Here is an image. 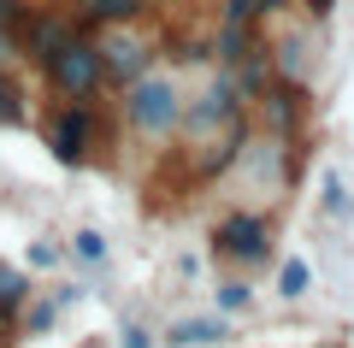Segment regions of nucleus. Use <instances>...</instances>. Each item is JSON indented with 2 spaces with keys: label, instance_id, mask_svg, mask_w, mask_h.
Returning <instances> with one entry per match:
<instances>
[{
  "label": "nucleus",
  "instance_id": "nucleus-14",
  "mask_svg": "<svg viewBox=\"0 0 354 348\" xmlns=\"http://www.w3.org/2000/svg\"><path fill=\"white\" fill-rule=\"evenodd\" d=\"M278 0H225V24H260Z\"/></svg>",
  "mask_w": 354,
  "mask_h": 348
},
{
  "label": "nucleus",
  "instance_id": "nucleus-2",
  "mask_svg": "<svg viewBox=\"0 0 354 348\" xmlns=\"http://www.w3.org/2000/svg\"><path fill=\"white\" fill-rule=\"evenodd\" d=\"M124 107H130V125H136L142 136H171V130L183 125V100H177V89L165 83V77H148V71L130 83Z\"/></svg>",
  "mask_w": 354,
  "mask_h": 348
},
{
  "label": "nucleus",
  "instance_id": "nucleus-20",
  "mask_svg": "<svg viewBox=\"0 0 354 348\" xmlns=\"http://www.w3.org/2000/svg\"><path fill=\"white\" fill-rule=\"evenodd\" d=\"M124 348H153V336L142 331V324H124Z\"/></svg>",
  "mask_w": 354,
  "mask_h": 348
},
{
  "label": "nucleus",
  "instance_id": "nucleus-12",
  "mask_svg": "<svg viewBox=\"0 0 354 348\" xmlns=\"http://www.w3.org/2000/svg\"><path fill=\"white\" fill-rule=\"evenodd\" d=\"M24 118H30V107H24V89H18V77H6V71H0V125H24Z\"/></svg>",
  "mask_w": 354,
  "mask_h": 348
},
{
  "label": "nucleus",
  "instance_id": "nucleus-11",
  "mask_svg": "<svg viewBox=\"0 0 354 348\" xmlns=\"http://www.w3.org/2000/svg\"><path fill=\"white\" fill-rule=\"evenodd\" d=\"M24 18H30L24 0H0V53H12V48H18V36H24Z\"/></svg>",
  "mask_w": 354,
  "mask_h": 348
},
{
  "label": "nucleus",
  "instance_id": "nucleus-9",
  "mask_svg": "<svg viewBox=\"0 0 354 348\" xmlns=\"http://www.w3.org/2000/svg\"><path fill=\"white\" fill-rule=\"evenodd\" d=\"M24 301H30V272H24V266H6V260H0V331L24 313Z\"/></svg>",
  "mask_w": 354,
  "mask_h": 348
},
{
  "label": "nucleus",
  "instance_id": "nucleus-18",
  "mask_svg": "<svg viewBox=\"0 0 354 348\" xmlns=\"http://www.w3.org/2000/svg\"><path fill=\"white\" fill-rule=\"evenodd\" d=\"M59 260V242H30V266H53Z\"/></svg>",
  "mask_w": 354,
  "mask_h": 348
},
{
  "label": "nucleus",
  "instance_id": "nucleus-1",
  "mask_svg": "<svg viewBox=\"0 0 354 348\" xmlns=\"http://www.w3.org/2000/svg\"><path fill=\"white\" fill-rule=\"evenodd\" d=\"M41 71H48V83L59 89L65 100H88L95 89H101V48H95L88 36H77V30H71V36H65L59 48L41 59Z\"/></svg>",
  "mask_w": 354,
  "mask_h": 348
},
{
  "label": "nucleus",
  "instance_id": "nucleus-7",
  "mask_svg": "<svg viewBox=\"0 0 354 348\" xmlns=\"http://www.w3.org/2000/svg\"><path fill=\"white\" fill-rule=\"evenodd\" d=\"M260 100H266V118H272L278 136H290V130L307 118V89H301V83H266Z\"/></svg>",
  "mask_w": 354,
  "mask_h": 348
},
{
  "label": "nucleus",
  "instance_id": "nucleus-3",
  "mask_svg": "<svg viewBox=\"0 0 354 348\" xmlns=\"http://www.w3.org/2000/svg\"><path fill=\"white\" fill-rule=\"evenodd\" d=\"M95 136H101V125H95L88 100H65V107L48 118V148H53L59 165H83L88 148H95Z\"/></svg>",
  "mask_w": 354,
  "mask_h": 348
},
{
  "label": "nucleus",
  "instance_id": "nucleus-4",
  "mask_svg": "<svg viewBox=\"0 0 354 348\" xmlns=\"http://www.w3.org/2000/svg\"><path fill=\"white\" fill-rule=\"evenodd\" d=\"M213 254L218 260L260 266L266 254H272V230H266V219H254V212H230V219L213 230Z\"/></svg>",
  "mask_w": 354,
  "mask_h": 348
},
{
  "label": "nucleus",
  "instance_id": "nucleus-5",
  "mask_svg": "<svg viewBox=\"0 0 354 348\" xmlns=\"http://www.w3.org/2000/svg\"><path fill=\"white\" fill-rule=\"evenodd\" d=\"M95 48H101V83H136V77L148 71V59H153L148 42L142 36H118V24L106 30Z\"/></svg>",
  "mask_w": 354,
  "mask_h": 348
},
{
  "label": "nucleus",
  "instance_id": "nucleus-10",
  "mask_svg": "<svg viewBox=\"0 0 354 348\" xmlns=\"http://www.w3.org/2000/svg\"><path fill=\"white\" fill-rule=\"evenodd\" d=\"M142 12H148V0H83V24H101V30L136 24Z\"/></svg>",
  "mask_w": 354,
  "mask_h": 348
},
{
  "label": "nucleus",
  "instance_id": "nucleus-16",
  "mask_svg": "<svg viewBox=\"0 0 354 348\" xmlns=\"http://www.w3.org/2000/svg\"><path fill=\"white\" fill-rule=\"evenodd\" d=\"M71 248H77V260H88V266H101V260H106V237H101V230H77Z\"/></svg>",
  "mask_w": 354,
  "mask_h": 348
},
{
  "label": "nucleus",
  "instance_id": "nucleus-19",
  "mask_svg": "<svg viewBox=\"0 0 354 348\" xmlns=\"http://www.w3.org/2000/svg\"><path fill=\"white\" fill-rule=\"evenodd\" d=\"M325 207H330V212H342V207H348V195H342V183H337V177L325 183Z\"/></svg>",
  "mask_w": 354,
  "mask_h": 348
},
{
  "label": "nucleus",
  "instance_id": "nucleus-13",
  "mask_svg": "<svg viewBox=\"0 0 354 348\" xmlns=\"http://www.w3.org/2000/svg\"><path fill=\"white\" fill-rule=\"evenodd\" d=\"M218 319H183V324H171V342L177 348H189V342H218Z\"/></svg>",
  "mask_w": 354,
  "mask_h": 348
},
{
  "label": "nucleus",
  "instance_id": "nucleus-17",
  "mask_svg": "<svg viewBox=\"0 0 354 348\" xmlns=\"http://www.w3.org/2000/svg\"><path fill=\"white\" fill-rule=\"evenodd\" d=\"M218 307H225V313L248 307V284H236V277H230V284H218Z\"/></svg>",
  "mask_w": 354,
  "mask_h": 348
},
{
  "label": "nucleus",
  "instance_id": "nucleus-15",
  "mask_svg": "<svg viewBox=\"0 0 354 348\" xmlns=\"http://www.w3.org/2000/svg\"><path fill=\"white\" fill-rule=\"evenodd\" d=\"M307 277H313V272H307V260H290V266H283V272H278V289H283V301L307 295Z\"/></svg>",
  "mask_w": 354,
  "mask_h": 348
},
{
  "label": "nucleus",
  "instance_id": "nucleus-8",
  "mask_svg": "<svg viewBox=\"0 0 354 348\" xmlns=\"http://www.w3.org/2000/svg\"><path fill=\"white\" fill-rule=\"evenodd\" d=\"M65 36H71V24H65V18H53V12H30V18H24V36H18V48H24L30 59L41 65Z\"/></svg>",
  "mask_w": 354,
  "mask_h": 348
},
{
  "label": "nucleus",
  "instance_id": "nucleus-6",
  "mask_svg": "<svg viewBox=\"0 0 354 348\" xmlns=\"http://www.w3.org/2000/svg\"><path fill=\"white\" fill-rule=\"evenodd\" d=\"M236 100H242V95H236V83H230V71H225V77H218V83L201 95V107H195V112H183L189 136H207V130H218V125H230V118H242V112H236Z\"/></svg>",
  "mask_w": 354,
  "mask_h": 348
}]
</instances>
